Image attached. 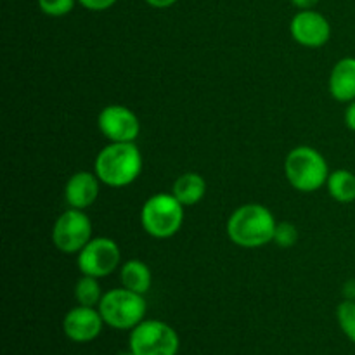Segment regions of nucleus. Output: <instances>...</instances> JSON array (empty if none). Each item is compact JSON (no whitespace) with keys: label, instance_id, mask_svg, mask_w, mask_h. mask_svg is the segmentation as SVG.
Instances as JSON below:
<instances>
[{"label":"nucleus","instance_id":"nucleus-1","mask_svg":"<svg viewBox=\"0 0 355 355\" xmlns=\"http://www.w3.org/2000/svg\"><path fill=\"white\" fill-rule=\"evenodd\" d=\"M277 220L272 211L260 203L236 208L227 220V236L239 248H262L274 241Z\"/></svg>","mask_w":355,"mask_h":355},{"label":"nucleus","instance_id":"nucleus-2","mask_svg":"<svg viewBox=\"0 0 355 355\" xmlns=\"http://www.w3.org/2000/svg\"><path fill=\"white\" fill-rule=\"evenodd\" d=\"M94 172L110 187H127L142 172V155L135 142H110L96 156Z\"/></svg>","mask_w":355,"mask_h":355},{"label":"nucleus","instance_id":"nucleus-3","mask_svg":"<svg viewBox=\"0 0 355 355\" xmlns=\"http://www.w3.org/2000/svg\"><path fill=\"white\" fill-rule=\"evenodd\" d=\"M329 173L331 172L324 156L311 146H297L284 159L286 180L300 193H314L326 186Z\"/></svg>","mask_w":355,"mask_h":355},{"label":"nucleus","instance_id":"nucleus-4","mask_svg":"<svg viewBox=\"0 0 355 355\" xmlns=\"http://www.w3.org/2000/svg\"><path fill=\"white\" fill-rule=\"evenodd\" d=\"M97 309L103 315L104 324L125 331V329H134L144 321L148 305L144 295L121 286L106 291Z\"/></svg>","mask_w":355,"mask_h":355},{"label":"nucleus","instance_id":"nucleus-5","mask_svg":"<svg viewBox=\"0 0 355 355\" xmlns=\"http://www.w3.org/2000/svg\"><path fill=\"white\" fill-rule=\"evenodd\" d=\"M184 205L173 194L158 193L146 200L141 210L142 229L151 238L168 239L184 224Z\"/></svg>","mask_w":355,"mask_h":355},{"label":"nucleus","instance_id":"nucleus-6","mask_svg":"<svg viewBox=\"0 0 355 355\" xmlns=\"http://www.w3.org/2000/svg\"><path fill=\"white\" fill-rule=\"evenodd\" d=\"M180 338L175 329L158 319H144L130 329L128 350L135 355H177Z\"/></svg>","mask_w":355,"mask_h":355},{"label":"nucleus","instance_id":"nucleus-7","mask_svg":"<svg viewBox=\"0 0 355 355\" xmlns=\"http://www.w3.org/2000/svg\"><path fill=\"white\" fill-rule=\"evenodd\" d=\"M92 239V222L85 210L68 208L62 211L52 227V243L62 253H78Z\"/></svg>","mask_w":355,"mask_h":355},{"label":"nucleus","instance_id":"nucleus-8","mask_svg":"<svg viewBox=\"0 0 355 355\" xmlns=\"http://www.w3.org/2000/svg\"><path fill=\"white\" fill-rule=\"evenodd\" d=\"M120 246L111 238H92L76 253V267L80 272L97 279L114 272L120 266Z\"/></svg>","mask_w":355,"mask_h":355},{"label":"nucleus","instance_id":"nucleus-9","mask_svg":"<svg viewBox=\"0 0 355 355\" xmlns=\"http://www.w3.org/2000/svg\"><path fill=\"white\" fill-rule=\"evenodd\" d=\"M97 127L110 142H135L141 134L139 116L123 104H110L97 116Z\"/></svg>","mask_w":355,"mask_h":355},{"label":"nucleus","instance_id":"nucleus-10","mask_svg":"<svg viewBox=\"0 0 355 355\" xmlns=\"http://www.w3.org/2000/svg\"><path fill=\"white\" fill-rule=\"evenodd\" d=\"M291 37L297 44L309 49L322 47L331 38V24L314 9L298 10L290 23Z\"/></svg>","mask_w":355,"mask_h":355},{"label":"nucleus","instance_id":"nucleus-11","mask_svg":"<svg viewBox=\"0 0 355 355\" xmlns=\"http://www.w3.org/2000/svg\"><path fill=\"white\" fill-rule=\"evenodd\" d=\"M104 326V319L97 307H85L76 305L75 309L66 312L62 319V331L66 338L75 343L94 342L101 335Z\"/></svg>","mask_w":355,"mask_h":355},{"label":"nucleus","instance_id":"nucleus-12","mask_svg":"<svg viewBox=\"0 0 355 355\" xmlns=\"http://www.w3.org/2000/svg\"><path fill=\"white\" fill-rule=\"evenodd\" d=\"M101 180L96 172H76L64 186V200L69 208L87 210L96 203L101 191Z\"/></svg>","mask_w":355,"mask_h":355},{"label":"nucleus","instance_id":"nucleus-13","mask_svg":"<svg viewBox=\"0 0 355 355\" xmlns=\"http://www.w3.org/2000/svg\"><path fill=\"white\" fill-rule=\"evenodd\" d=\"M328 89L338 103L355 101V58H343L333 66Z\"/></svg>","mask_w":355,"mask_h":355},{"label":"nucleus","instance_id":"nucleus-14","mask_svg":"<svg viewBox=\"0 0 355 355\" xmlns=\"http://www.w3.org/2000/svg\"><path fill=\"white\" fill-rule=\"evenodd\" d=\"M172 194L184 207H194L207 194V180L200 173L186 172L175 179L172 186Z\"/></svg>","mask_w":355,"mask_h":355},{"label":"nucleus","instance_id":"nucleus-15","mask_svg":"<svg viewBox=\"0 0 355 355\" xmlns=\"http://www.w3.org/2000/svg\"><path fill=\"white\" fill-rule=\"evenodd\" d=\"M120 281L121 286L128 288V290L135 291V293L146 295L149 288H151L153 272L148 263L137 259H130L121 266Z\"/></svg>","mask_w":355,"mask_h":355},{"label":"nucleus","instance_id":"nucleus-16","mask_svg":"<svg viewBox=\"0 0 355 355\" xmlns=\"http://www.w3.org/2000/svg\"><path fill=\"white\" fill-rule=\"evenodd\" d=\"M329 196L338 203H354L355 201V173L350 170L340 168L329 173L328 182Z\"/></svg>","mask_w":355,"mask_h":355},{"label":"nucleus","instance_id":"nucleus-17","mask_svg":"<svg viewBox=\"0 0 355 355\" xmlns=\"http://www.w3.org/2000/svg\"><path fill=\"white\" fill-rule=\"evenodd\" d=\"M103 290L97 277L85 276L82 274L75 284V300L78 305H85V307H99L101 300H103Z\"/></svg>","mask_w":355,"mask_h":355},{"label":"nucleus","instance_id":"nucleus-18","mask_svg":"<svg viewBox=\"0 0 355 355\" xmlns=\"http://www.w3.org/2000/svg\"><path fill=\"white\" fill-rule=\"evenodd\" d=\"M336 319L343 335L355 343V300H343L336 307Z\"/></svg>","mask_w":355,"mask_h":355},{"label":"nucleus","instance_id":"nucleus-19","mask_svg":"<svg viewBox=\"0 0 355 355\" xmlns=\"http://www.w3.org/2000/svg\"><path fill=\"white\" fill-rule=\"evenodd\" d=\"M38 9L51 17L68 16L78 2L76 0H37Z\"/></svg>","mask_w":355,"mask_h":355},{"label":"nucleus","instance_id":"nucleus-20","mask_svg":"<svg viewBox=\"0 0 355 355\" xmlns=\"http://www.w3.org/2000/svg\"><path fill=\"white\" fill-rule=\"evenodd\" d=\"M298 241V229L291 222H277L274 241L279 248H291Z\"/></svg>","mask_w":355,"mask_h":355},{"label":"nucleus","instance_id":"nucleus-21","mask_svg":"<svg viewBox=\"0 0 355 355\" xmlns=\"http://www.w3.org/2000/svg\"><path fill=\"white\" fill-rule=\"evenodd\" d=\"M82 7L92 12H101V10H107L118 2V0H76Z\"/></svg>","mask_w":355,"mask_h":355},{"label":"nucleus","instance_id":"nucleus-22","mask_svg":"<svg viewBox=\"0 0 355 355\" xmlns=\"http://www.w3.org/2000/svg\"><path fill=\"white\" fill-rule=\"evenodd\" d=\"M345 125L350 128V130L355 132V101L349 103L345 110Z\"/></svg>","mask_w":355,"mask_h":355},{"label":"nucleus","instance_id":"nucleus-23","mask_svg":"<svg viewBox=\"0 0 355 355\" xmlns=\"http://www.w3.org/2000/svg\"><path fill=\"white\" fill-rule=\"evenodd\" d=\"M148 6L155 7V9H168V7L175 6L179 0H144Z\"/></svg>","mask_w":355,"mask_h":355},{"label":"nucleus","instance_id":"nucleus-24","mask_svg":"<svg viewBox=\"0 0 355 355\" xmlns=\"http://www.w3.org/2000/svg\"><path fill=\"white\" fill-rule=\"evenodd\" d=\"M343 300H355V279H350L347 281L345 284H343Z\"/></svg>","mask_w":355,"mask_h":355},{"label":"nucleus","instance_id":"nucleus-25","mask_svg":"<svg viewBox=\"0 0 355 355\" xmlns=\"http://www.w3.org/2000/svg\"><path fill=\"white\" fill-rule=\"evenodd\" d=\"M297 9L300 10H307V9H314L315 6L319 3V0H290Z\"/></svg>","mask_w":355,"mask_h":355},{"label":"nucleus","instance_id":"nucleus-26","mask_svg":"<svg viewBox=\"0 0 355 355\" xmlns=\"http://www.w3.org/2000/svg\"><path fill=\"white\" fill-rule=\"evenodd\" d=\"M118 355H135V354L132 352V350H128V352H121V354H118Z\"/></svg>","mask_w":355,"mask_h":355}]
</instances>
